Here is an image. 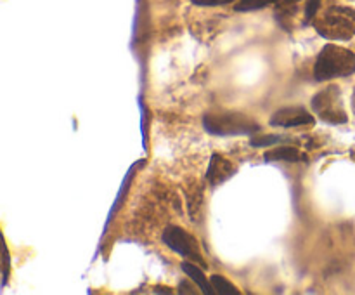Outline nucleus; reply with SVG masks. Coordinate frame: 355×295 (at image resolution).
Instances as JSON below:
<instances>
[{"label":"nucleus","instance_id":"2","mask_svg":"<svg viewBox=\"0 0 355 295\" xmlns=\"http://www.w3.org/2000/svg\"><path fill=\"white\" fill-rule=\"evenodd\" d=\"M203 125L211 135L255 134L260 125L239 111H210L205 115Z\"/></svg>","mask_w":355,"mask_h":295},{"label":"nucleus","instance_id":"4","mask_svg":"<svg viewBox=\"0 0 355 295\" xmlns=\"http://www.w3.org/2000/svg\"><path fill=\"white\" fill-rule=\"evenodd\" d=\"M312 110L326 124L340 125L347 124V120H349L347 111L343 110L342 92H340L338 85H329L315 94L312 97Z\"/></svg>","mask_w":355,"mask_h":295},{"label":"nucleus","instance_id":"14","mask_svg":"<svg viewBox=\"0 0 355 295\" xmlns=\"http://www.w3.org/2000/svg\"><path fill=\"white\" fill-rule=\"evenodd\" d=\"M196 6H225V3H231L234 0H191Z\"/></svg>","mask_w":355,"mask_h":295},{"label":"nucleus","instance_id":"13","mask_svg":"<svg viewBox=\"0 0 355 295\" xmlns=\"http://www.w3.org/2000/svg\"><path fill=\"white\" fill-rule=\"evenodd\" d=\"M319 3H321V0H309L307 2V7H305V17H307L309 21L319 12Z\"/></svg>","mask_w":355,"mask_h":295},{"label":"nucleus","instance_id":"8","mask_svg":"<svg viewBox=\"0 0 355 295\" xmlns=\"http://www.w3.org/2000/svg\"><path fill=\"white\" fill-rule=\"evenodd\" d=\"M182 269L184 273L187 274V276L193 280V283L196 285V287L201 288V292H203L205 295H214V287H211L210 280L207 278V274L203 273V271L200 269V267L196 266L194 262H182Z\"/></svg>","mask_w":355,"mask_h":295},{"label":"nucleus","instance_id":"9","mask_svg":"<svg viewBox=\"0 0 355 295\" xmlns=\"http://www.w3.org/2000/svg\"><path fill=\"white\" fill-rule=\"evenodd\" d=\"M267 162H298L302 158L300 151L297 148H291V146H281V148H272L270 151H267L266 155Z\"/></svg>","mask_w":355,"mask_h":295},{"label":"nucleus","instance_id":"11","mask_svg":"<svg viewBox=\"0 0 355 295\" xmlns=\"http://www.w3.org/2000/svg\"><path fill=\"white\" fill-rule=\"evenodd\" d=\"M274 2H279V0H239L236 3V10H257Z\"/></svg>","mask_w":355,"mask_h":295},{"label":"nucleus","instance_id":"10","mask_svg":"<svg viewBox=\"0 0 355 295\" xmlns=\"http://www.w3.org/2000/svg\"><path fill=\"white\" fill-rule=\"evenodd\" d=\"M210 283L217 295H239V290L236 288V285H232L227 278L220 276V274H211Z\"/></svg>","mask_w":355,"mask_h":295},{"label":"nucleus","instance_id":"6","mask_svg":"<svg viewBox=\"0 0 355 295\" xmlns=\"http://www.w3.org/2000/svg\"><path fill=\"white\" fill-rule=\"evenodd\" d=\"M314 115L309 113L305 108L302 106H286L277 110L276 113L270 117V125L274 127H302V125H312L314 124Z\"/></svg>","mask_w":355,"mask_h":295},{"label":"nucleus","instance_id":"15","mask_svg":"<svg viewBox=\"0 0 355 295\" xmlns=\"http://www.w3.org/2000/svg\"><path fill=\"white\" fill-rule=\"evenodd\" d=\"M9 252H7V246H3V280L2 285H6L7 281V274H9Z\"/></svg>","mask_w":355,"mask_h":295},{"label":"nucleus","instance_id":"3","mask_svg":"<svg viewBox=\"0 0 355 295\" xmlns=\"http://www.w3.org/2000/svg\"><path fill=\"white\" fill-rule=\"evenodd\" d=\"M315 30L329 40H349L355 35V10L350 7H329L318 16Z\"/></svg>","mask_w":355,"mask_h":295},{"label":"nucleus","instance_id":"17","mask_svg":"<svg viewBox=\"0 0 355 295\" xmlns=\"http://www.w3.org/2000/svg\"><path fill=\"white\" fill-rule=\"evenodd\" d=\"M352 106H354V113H355V90H354V96H352Z\"/></svg>","mask_w":355,"mask_h":295},{"label":"nucleus","instance_id":"5","mask_svg":"<svg viewBox=\"0 0 355 295\" xmlns=\"http://www.w3.org/2000/svg\"><path fill=\"white\" fill-rule=\"evenodd\" d=\"M163 243L168 246L170 250H173L179 255L191 259L193 262H198L200 266H205L203 255H201L200 245H198V239L193 235L186 231V229L179 228V226H168L163 233Z\"/></svg>","mask_w":355,"mask_h":295},{"label":"nucleus","instance_id":"1","mask_svg":"<svg viewBox=\"0 0 355 295\" xmlns=\"http://www.w3.org/2000/svg\"><path fill=\"white\" fill-rule=\"evenodd\" d=\"M355 73V54L338 45H324L314 65V76L319 82L350 76Z\"/></svg>","mask_w":355,"mask_h":295},{"label":"nucleus","instance_id":"16","mask_svg":"<svg viewBox=\"0 0 355 295\" xmlns=\"http://www.w3.org/2000/svg\"><path fill=\"white\" fill-rule=\"evenodd\" d=\"M281 3H297L298 0H279Z\"/></svg>","mask_w":355,"mask_h":295},{"label":"nucleus","instance_id":"7","mask_svg":"<svg viewBox=\"0 0 355 295\" xmlns=\"http://www.w3.org/2000/svg\"><path fill=\"white\" fill-rule=\"evenodd\" d=\"M232 174H234V165H232L227 158H224V156L220 155L211 156V162L210 165H208L207 172V179L210 180L211 186H217V184L224 183V180H227Z\"/></svg>","mask_w":355,"mask_h":295},{"label":"nucleus","instance_id":"12","mask_svg":"<svg viewBox=\"0 0 355 295\" xmlns=\"http://www.w3.org/2000/svg\"><path fill=\"white\" fill-rule=\"evenodd\" d=\"M277 141H281V137H277V135H260V137H253L252 139V144L257 146V148H267V146H272L276 144Z\"/></svg>","mask_w":355,"mask_h":295}]
</instances>
